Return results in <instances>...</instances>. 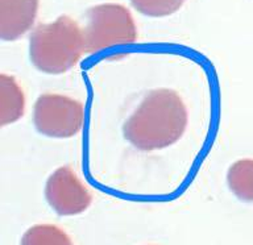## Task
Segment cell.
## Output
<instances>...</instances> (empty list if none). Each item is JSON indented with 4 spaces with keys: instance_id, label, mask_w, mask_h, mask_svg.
<instances>
[{
    "instance_id": "1",
    "label": "cell",
    "mask_w": 253,
    "mask_h": 245,
    "mask_svg": "<svg viewBox=\"0 0 253 245\" xmlns=\"http://www.w3.org/2000/svg\"><path fill=\"white\" fill-rule=\"evenodd\" d=\"M187 126V110L173 90L150 91L126 119L123 133L126 141L142 152L165 149L183 136Z\"/></svg>"
},
{
    "instance_id": "2",
    "label": "cell",
    "mask_w": 253,
    "mask_h": 245,
    "mask_svg": "<svg viewBox=\"0 0 253 245\" xmlns=\"http://www.w3.org/2000/svg\"><path fill=\"white\" fill-rule=\"evenodd\" d=\"M86 53L84 33L69 16H59L53 23H41L29 37L32 63L46 74L70 70Z\"/></svg>"
},
{
    "instance_id": "3",
    "label": "cell",
    "mask_w": 253,
    "mask_h": 245,
    "mask_svg": "<svg viewBox=\"0 0 253 245\" xmlns=\"http://www.w3.org/2000/svg\"><path fill=\"white\" fill-rule=\"evenodd\" d=\"M83 33L88 54L130 45L137 40V28L130 11L122 4L114 3L90 8Z\"/></svg>"
},
{
    "instance_id": "4",
    "label": "cell",
    "mask_w": 253,
    "mask_h": 245,
    "mask_svg": "<svg viewBox=\"0 0 253 245\" xmlns=\"http://www.w3.org/2000/svg\"><path fill=\"white\" fill-rule=\"evenodd\" d=\"M33 122L36 129L47 137H73L82 129L84 107L65 95L42 94L35 103Z\"/></svg>"
},
{
    "instance_id": "5",
    "label": "cell",
    "mask_w": 253,
    "mask_h": 245,
    "mask_svg": "<svg viewBox=\"0 0 253 245\" xmlns=\"http://www.w3.org/2000/svg\"><path fill=\"white\" fill-rule=\"evenodd\" d=\"M45 198L61 216L78 215L86 211L92 202L90 191L69 166L58 167L49 177L45 186Z\"/></svg>"
},
{
    "instance_id": "6",
    "label": "cell",
    "mask_w": 253,
    "mask_h": 245,
    "mask_svg": "<svg viewBox=\"0 0 253 245\" xmlns=\"http://www.w3.org/2000/svg\"><path fill=\"white\" fill-rule=\"evenodd\" d=\"M40 0H0V37L15 41L35 25Z\"/></svg>"
},
{
    "instance_id": "7",
    "label": "cell",
    "mask_w": 253,
    "mask_h": 245,
    "mask_svg": "<svg viewBox=\"0 0 253 245\" xmlns=\"http://www.w3.org/2000/svg\"><path fill=\"white\" fill-rule=\"evenodd\" d=\"M25 111V96L13 77L0 75V125L17 122Z\"/></svg>"
},
{
    "instance_id": "8",
    "label": "cell",
    "mask_w": 253,
    "mask_h": 245,
    "mask_svg": "<svg viewBox=\"0 0 253 245\" xmlns=\"http://www.w3.org/2000/svg\"><path fill=\"white\" fill-rule=\"evenodd\" d=\"M227 183L240 201L253 203V160L244 158L232 163L227 173Z\"/></svg>"
},
{
    "instance_id": "9",
    "label": "cell",
    "mask_w": 253,
    "mask_h": 245,
    "mask_svg": "<svg viewBox=\"0 0 253 245\" xmlns=\"http://www.w3.org/2000/svg\"><path fill=\"white\" fill-rule=\"evenodd\" d=\"M21 245H73L70 237L53 224H37L24 233Z\"/></svg>"
},
{
    "instance_id": "10",
    "label": "cell",
    "mask_w": 253,
    "mask_h": 245,
    "mask_svg": "<svg viewBox=\"0 0 253 245\" xmlns=\"http://www.w3.org/2000/svg\"><path fill=\"white\" fill-rule=\"evenodd\" d=\"M134 9L149 17H166L175 13L186 0H129Z\"/></svg>"
}]
</instances>
